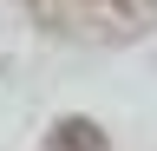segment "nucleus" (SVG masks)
Returning <instances> with one entry per match:
<instances>
[{"label":"nucleus","instance_id":"f257e3e1","mask_svg":"<svg viewBox=\"0 0 157 151\" xmlns=\"http://www.w3.org/2000/svg\"><path fill=\"white\" fill-rule=\"evenodd\" d=\"M52 145H59V151H98V131H92V125H72V118H66V125L52 131Z\"/></svg>","mask_w":157,"mask_h":151}]
</instances>
